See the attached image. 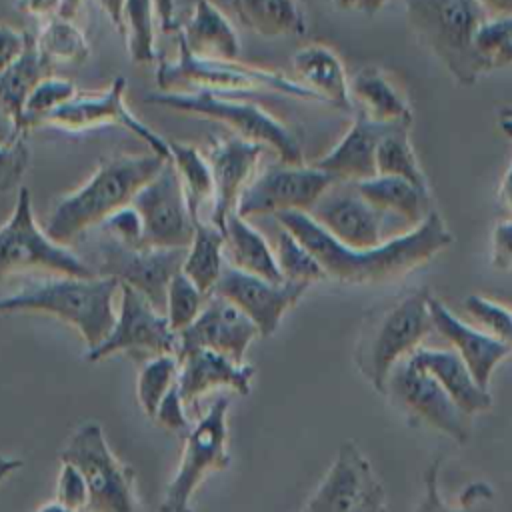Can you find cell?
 <instances>
[{
	"label": "cell",
	"mask_w": 512,
	"mask_h": 512,
	"mask_svg": "<svg viewBox=\"0 0 512 512\" xmlns=\"http://www.w3.org/2000/svg\"><path fill=\"white\" fill-rule=\"evenodd\" d=\"M386 2H390V0H362V2H360V10L372 14V12L380 10Z\"/></svg>",
	"instance_id": "cell-62"
},
{
	"label": "cell",
	"mask_w": 512,
	"mask_h": 512,
	"mask_svg": "<svg viewBox=\"0 0 512 512\" xmlns=\"http://www.w3.org/2000/svg\"><path fill=\"white\" fill-rule=\"evenodd\" d=\"M376 480L360 446L354 440H344L326 476L300 512H350Z\"/></svg>",
	"instance_id": "cell-22"
},
{
	"label": "cell",
	"mask_w": 512,
	"mask_h": 512,
	"mask_svg": "<svg viewBox=\"0 0 512 512\" xmlns=\"http://www.w3.org/2000/svg\"><path fill=\"white\" fill-rule=\"evenodd\" d=\"M50 70L52 66L42 58L36 46V36L30 34L28 46L22 56L0 72V108L14 114L24 126V104L36 84L52 74Z\"/></svg>",
	"instance_id": "cell-32"
},
{
	"label": "cell",
	"mask_w": 512,
	"mask_h": 512,
	"mask_svg": "<svg viewBox=\"0 0 512 512\" xmlns=\"http://www.w3.org/2000/svg\"><path fill=\"white\" fill-rule=\"evenodd\" d=\"M60 462L82 472L88 486V512H138L134 472L112 454L100 424H80L60 452Z\"/></svg>",
	"instance_id": "cell-9"
},
{
	"label": "cell",
	"mask_w": 512,
	"mask_h": 512,
	"mask_svg": "<svg viewBox=\"0 0 512 512\" xmlns=\"http://www.w3.org/2000/svg\"><path fill=\"white\" fill-rule=\"evenodd\" d=\"M60 2L62 0H16L14 6L18 12L22 14H28V16H34L42 22L58 16L60 12Z\"/></svg>",
	"instance_id": "cell-51"
},
{
	"label": "cell",
	"mask_w": 512,
	"mask_h": 512,
	"mask_svg": "<svg viewBox=\"0 0 512 512\" xmlns=\"http://www.w3.org/2000/svg\"><path fill=\"white\" fill-rule=\"evenodd\" d=\"M224 234L210 222L196 220L194 238L186 250L182 272L200 292L210 296L224 270Z\"/></svg>",
	"instance_id": "cell-33"
},
{
	"label": "cell",
	"mask_w": 512,
	"mask_h": 512,
	"mask_svg": "<svg viewBox=\"0 0 512 512\" xmlns=\"http://www.w3.org/2000/svg\"><path fill=\"white\" fill-rule=\"evenodd\" d=\"M78 94L76 84L72 80L60 76H46L42 78L36 88L30 92L24 104V128L40 124L50 112L60 108L62 104L70 102Z\"/></svg>",
	"instance_id": "cell-42"
},
{
	"label": "cell",
	"mask_w": 512,
	"mask_h": 512,
	"mask_svg": "<svg viewBox=\"0 0 512 512\" xmlns=\"http://www.w3.org/2000/svg\"><path fill=\"white\" fill-rule=\"evenodd\" d=\"M180 362L176 354H162L150 358L138 374V404L142 412L152 420L164 396L178 384Z\"/></svg>",
	"instance_id": "cell-38"
},
{
	"label": "cell",
	"mask_w": 512,
	"mask_h": 512,
	"mask_svg": "<svg viewBox=\"0 0 512 512\" xmlns=\"http://www.w3.org/2000/svg\"><path fill=\"white\" fill-rule=\"evenodd\" d=\"M36 512H74V510L68 508V506H64V504H60L58 500H54V502H46V504L40 506Z\"/></svg>",
	"instance_id": "cell-61"
},
{
	"label": "cell",
	"mask_w": 512,
	"mask_h": 512,
	"mask_svg": "<svg viewBox=\"0 0 512 512\" xmlns=\"http://www.w3.org/2000/svg\"><path fill=\"white\" fill-rule=\"evenodd\" d=\"M84 512H88V510H84Z\"/></svg>",
	"instance_id": "cell-64"
},
{
	"label": "cell",
	"mask_w": 512,
	"mask_h": 512,
	"mask_svg": "<svg viewBox=\"0 0 512 512\" xmlns=\"http://www.w3.org/2000/svg\"><path fill=\"white\" fill-rule=\"evenodd\" d=\"M156 10L152 0H126L118 32L124 36L128 56L134 64L154 60V26Z\"/></svg>",
	"instance_id": "cell-37"
},
{
	"label": "cell",
	"mask_w": 512,
	"mask_h": 512,
	"mask_svg": "<svg viewBox=\"0 0 512 512\" xmlns=\"http://www.w3.org/2000/svg\"><path fill=\"white\" fill-rule=\"evenodd\" d=\"M310 216L340 244L352 250H370L384 242L382 218L352 182H336L316 202Z\"/></svg>",
	"instance_id": "cell-18"
},
{
	"label": "cell",
	"mask_w": 512,
	"mask_h": 512,
	"mask_svg": "<svg viewBox=\"0 0 512 512\" xmlns=\"http://www.w3.org/2000/svg\"><path fill=\"white\" fill-rule=\"evenodd\" d=\"M130 206L142 220L144 246H190L196 232V220L190 212L186 192L172 162H166L160 172L140 188Z\"/></svg>",
	"instance_id": "cell-12"
},
{
	"label": "cell",
	"mask_w": 512,
	"mask_h": 512,
	"mask_svg": "<svg viewBox=\"0 0 512 512\" xmlns=\"http://www.w3.org/2000/svg\"><path fill=\"white\" fill-rule=\"evenodd\" d=\"M392 128L396 126H382L358 114L338 144L318 158L314 166L330 174L336 182L356 184L368 180L378 174L376 150L384 134Z\"/></svg>",
	"instance_id": "cell-24"
},
{
	"label": "cell",
	"mask_w": 512,
	"mask_h": 512,
	"mask_svg": "<svg viewBox=\"0 0 512 512\" xmlns=\"http://www.w3.org/2000/svg\"><path fill=\"white\" fill-rule=\"evenodd\" d=\"M488 18L512 16V0H478Z\"/></svg>",
	"instance_id": "cell-55"
},
{
	"label": "cell",
	"mask_w": 512,
	"mask_h": 512,
	"mask_svg": "<svg viewBox=\"0 0 512 512\" xmlns=\"http://www.w3.org/2000/svg\"><path fill=\"white\" fill-rule=\"evenodd\" d=\"M30 34L8 24H0V72L14 64L26 50Z\"/></svg>",
	"instance_id": "cell-49"
},
{
	"label": "cell",
	"mask_w": 512,
	"mask_h": 512,
	"mask_svg": "<svg viewBox=\"0 0 512 512\" xmlns=\"http://www.w3.org/2000/svg\"><path fill=\"white\" fill-rule=\"evenodd\" d=\"M220 230L224 234V258L230 266L270 282H284L274 250L244 216L228 214Z\"/></svg>",
	"instance_id": "cell-30"
},
{
	"label": "cell",
	"mask_w": 512,
	"mask_h": 512,
	"mask_svg": "<svg viewBox=\"0 0 512 512\" xmlns=\"http://www.w3.org/2000/svg\"><path fill=\"white\" fill-rule=\"evenodd\" d=\"M490 260L496 270H512V218L502 220L492 228L490 236Z\"/></svg>",
	"instance_id": "cell-48"
},
{
	"label": "cell",
	"mask_w": 512,
	"mask_h": 512,
	"mask_svg": "<svg viewBox=\"0 0 512 512\" xmlns=\"http://www.w3.org/2000/svg\"><path fill=\"white\" fill-rule=\"evenodd\" d=\"M350 96L358 102L360 114L382 126L410 128L412 108L394 84L374 66L360 68L350 80Z\"/></svg>",
	"instance_id": "cell-28"
},
{
	"label": "cell",
	"mask_w": 512,
	"mask_h": 512,
	"mask_svg": "<svg viewBox=\"0 0 512 512\" xmlns=\"http://www.w3.org/2000/svg\"><path fill=\"white\" fill-rule=\"evenodd\" d=\"M464 308L482 326L484 332L512 348V310L478 294H470L464 300Z\"/></svg>",
	"instance_id": "cell-43"
},
{
	"label": "cell",
	"mask_w": 512,
	"mask_h": 512,
	"mask_svg": "<svg viewBox=\"0 0 512 512\" xmlns=\"http://www.w3.org/2000/svg\"><path fill=\"white\" fill-rule=\"evenodd\" d=\"M274 254H276L280 274L288 282H298V284L310 286L312 282L326 278L324 270L320 268V264L312 256V252L284 228L278 234Z\"/></svg>",
	"instance_id": "cell-39"
},
{
	"label": "cell",
	"mask_w": 512,
	"mask_h": 512,
	"mask_svg": "<svg viewBox=\"0 0 512 512\" xmlns=\"http://www.w3.org/2000/svg\"><path fill=\"white\" fill-rule=\"evenodd\" d=\"M102 230L106 232V236L128 244V246H144L142 238H144V230H142V220L138 216V212L132 206H126L118 212H114L108 220H104Z\"/></svg>",
	"instance_id": "cell-45"
},
{
	"label": "cell",
	"mask_w": 512,
	"mask_h": 512,
	"mask_svg": "<svg viewBox=\"0 0 512 512\" xmlns=\"http://www.w3.org/2000/svg\"><path fill=\"white\" fill-rule=\"evenodd\" d=\"M410 358L420 364L448 392V396L470 416L492 408L494 400L470 374L464 360L454 350L418 348Z\"/></svg>",
	"instance_id": "cell-25"
},
{
	"label": "cell",
	"mask_w": 512,
	"mask_h": 512,
	"mask_svg": "<svg viewBox=\"0 0 512 512\" xmlns=\"http://www.w3.org/2000/svg\"><path fill=\"white\" fill-rule=\"evenodd\" d=\"M354 186L376 212L398 216L412 228L422 224L434 212L430 190H422L404 178L376 174Z\"/></svg>",
	"instance_id": "cell-29"
},
{
	"label": "cell",
	"mask_w": 512,
	"mask_h": 512,
	"mask_svg": "<svg viewBox=\"0 0 512 512\" xmlns=\"http://www.w3.org/2000/svg\"><path fill=\"white\" fill-rule=\"evenodd\" d=\"M124 2H126V0H98V4L102 6V10H104L106 16L110 18V22L116 26V30L120 28V22H122Z\"/></svg>",
	"instance_id": "cell-57"
},
{
	"label": "cell",
	"mask_w": 512,
	"mask_h": 512,
	"mask_svg": "<svg viewBox=\"0 0 512 512\" xmlns=\"http://www.w3.org/2000/svg\"><path fill=\"white\" fill-rule=\"evenodd\" d=\"M376 170L384 176L404 178L422 190H430L416 152L408 138V128H392L384 134L376 150Z\"/></svg>",
	"instance_id": "cell-36"
},
{
	"label": "cell",
	"mask_w": 512,
	"mask_h": 512,
	"mask_svg": "<svg viewBox=\"0 0 512 512\" xmlns=\"http://www.w3.org/2000/svg\"><path fill=\"white\" fill-rule=\"evenodd\" d=\"M188 248L128 246L110 236L98 244V276L114 278L138 290L158 312L166 314L172 278L182 270Z\"/></svg>",
	"instance_id": "cell-11"
},
{
	"label": "cell",
	"mask_w": 512,
	"mask_h": 512,
	"mask_svg": "<svg viewBox=\"0 0 512 512\" xmlns=\"http://www.w3.org/2000/svg\"><path fill=\"white\" fill-rule=\"evenodd\" d=\"M178 362V390L184 404H194L200 396L216 388H230L244 396L250 392V384L256 374L252 364H238L208 348L182 350L178 352Z\"/></svg>",
	"instance_id": "cell-23"
},
{
	"label": "cell",
	"mask_w": 512,
	"mask_h": 512,
	"mask_svg": "<svg viewBox=\"0 0 512 512\" xmlns=\"http://www.w3.org/2000/svg\"><path fill=\"white\" fill-rule=\"evenodd\" d=\"M266 146L244 140L240 136L218 140L206 150V160L214 180V200L210 210V224L222 228L228 214L236 212L238 200L252 182L256 166Z\"/></svg>",
	"instance_id": "cell-20"
},
{
	"label": "cell",
	"mask_w": 512,
	"mask_h": 512,
	"mask_svg": "<svg viewBox=\"0 0 512 512\" xmlns=\"http://www.w3.org/2000/svg\"><path fill=\"white\" fill-rule=\"evenodd\" d=\"M428 308L434 330L452 344L454 352L464 360L474 380L488 390L494 370L512 354V348L482 328H474L460 320L444 302L432 294L428 298Z\"/></svg>",
	"instance_id": "cell-21"
},
{
	"label": "cell",
	"mask_w": 512,
	"mask_h": 512,
	"mask_svg": "<svg viewBox=\"0 0 512 512\" xmlns=\"http://www.w3.org/2000/svg\"><path fill=\"white\" fill-rule=\"evenodd\" d=\"M170 162L154 152L122 154L104 160L76 190L62 196L50 210L44 232L62 246H70L88 228L102 224L114 212L132 204L140 188Z\"/></svg>",
	"instance_id": "cell-2"
},
{
	"label": "cell",
	"mask_w": 512,
	"mask_h": 512,
	"mask_svg": "<svg viewBox=\"0 0 512 512\" xmlns=\"http://www.w3.org/2000/svg\"><path fill=\"white\" fill-rule=\"evenodd\" d=\"M332 184H336V180L314 164L292 166L280 162L252 178L238 200L236 212L246 220L258 214H278L288 210L310 214Z\"/></svg>",
	"instance_id": "cell-14"
},
{
	"label": "cell",
	"mask_w": 512,
	"mask_h": 512,
	"mask_svg": "<svg viewBox=\"0 0 512 512\" xmlns=\"http://www.w3.org/2000/svg\"><path fill=\"white\" fill-rule=\"evenodd\" d=\"M428 298V290L404 296L384 310V314L368 328V334L360 338L356 364L376 392L386 394L392 370L414 354L434 328Z\"/></svg>",
	"instance_id": "cell-6"
},
{
	"label": "cell",
	"mask_w": 512,
	"mask_h": 512,
	"mask_svg": "<svg viewBox=\"0 0 512 512\" xmlns=\"http://www.w3.org/2000/svg\"><path fill=\"white\" fill-rule=\"evenodd\" d=\"M126 78L118 76L102 92H78L70 102L62 104L50 112L40 124L60 128L66 132H82L102 124L122 126L134 136H138L150 152L170 160V146L158 132L146 126L136 114L130 112L124 100Z\"/></svg>",
	"instance_id": "cell-15"
},
{
	"label": "cell",
	"mask_w": 512,
	"mask_h": 512,
	"mask_svg": "<svg viewBox=\"0 0 512 512\" xmlns=\"http://www.w3.org/2000/svg\"><path fill=\"white\" fill-rule=\"evenodd\" d=\"M438 474H440V458H436L424 476V496L416 508V512H456L452 510L440 494V484H438Z\"/></svg>",
	"instance_id": "cell-50"
},
{
	"label": "cell",
	"mask_w": 512,
	"mask_h": 512,
	"mask_svg": "<svg viewBox=\"0 0 512 512\" xmlns=\"http://www.w3.org/2000/svg\"><path fill=\"white\" fill-rule=\"evenodd\" d=\"M386 394H390L410 416L430 428L450 436L456 442H466L470 436V420L448 392L410 356L402 360L388 376Z\"/></svg>",
	"instance_id": "cell-16"
},
{
	"label": "cell",
	"mask_w": 512,
	"mask_h": 512,
	"mask_svg": "<svg viewBox=\"0 0 512 512\" xmlns=\"http://www.w3.org/2000/svg\"><path fill=\"white\" fill-rule=\"evenodd\" d=\"M256 336H260L256 324L236 304L212 292L198 318L178 334V352L208 348L244 364L246 350Z\"/></svg>",
	"instance_id": "cell-19"
},
{
	"label": "cell",
	"mask_w": 512,
	"mask_h": 512,
	"mask_svg": "<svg viewBox=\"0 0 512 512\" xmlns=\"http://www.w3.org/2000/svg\"><path fill=\"white\" fill-rule=\"evenodd\" d=\"M26 128L8 110L0 108V146H14L24 138Z\"/></svg>",
	"instance_id": "cell-52"
},
{
	"label": "cell",
	"mask_w": 512,
	"mask_h": 512,
	"mask_svg": "<svg viewBox=\"0 0 512 512\" xmlns=\"http://www.w3.org/2000/svg\"><path fill=\"white\" fill-rule=\"evenodd\" d=\"M410 30L436 56L452 78L474 84L486 74L476 52V34L486 22L478 0H402Z\"/></svg>",
	"instance_id": "cell-4"
},
{
	"label": "cell",
	"mask_w": 512,
	"mask_h": 512,
	"mask_svg": "<svg viewBox=\"0 0 512 512\" xmlns=\"http://www.w3.org/2000/svg\"><path fill=\"white\" fill-rule=\"evenodd\" d=\"M238 20L264 38L304 36L306 14L298 0H230Z\"/></svg>",
	"instance_id": "cell-31"
},
{
	"label": "cell",
	"mask_w": 512,
	"mask_h": 512,
	"mask_svg": "<svg viewBox=\"0 0 512 512\" xmlns=\"http://www.w3.org/2000/svg\"><path fill=\"white\" fill-rule=\"evenodd\" d=\"M274 218L312 252L326 278L352 286L400 280L452 244V234L436 210L416 228L370 250H352L340 244L308 212L288 210Z\"/></svg>",
	"instance_id": "cell-1"
},
{
	"label": "cell",
	"mask_w": 512,
	"mask_h": 512,
	"mask_svg": "<svg viewBox=\"0 0 512 512\" xmlns=\"http://www.w3.org/2000/svg\"><path fill=\"white\" fill-rule=\"evenodd\" d=\"M338 8L342 10H348V8H360V2L362 0H332Z\"/></svg>",
	"instance_id": "cell-63"
},
{
	"label": "cell",
	"mask_w": 512,
	"mask_h": 512,
	"mask_svg": "<svg viewBox=\"0 0 512 512\" xmlns=\"http://www.w3.org/2000/svg\"><path fill=\"white\" fill-rule=\"evenodd\" d=\"M84 2H86V0H62V2H60V12H58V16L68 18V20H74V16L78 14V10H80V6H82Z\"/></svg>",
	"instance_id": "cell-59"
},
{
	"label": "cell",
	"mask_w": 512,
	"mask_h": 512,
	"mask_svg": "<svg viewBox=\"0 0 512 512\" xmlns=\"http://www.w3.org/2000/svg\"><path fill=\"white\" fill-rule=\"evenodd\" d=\"M154 10H156V20L158 26L164 34H178L180 24L176 20V10H174V0H152Z\"/></svg>",
	"instance_id": "cell-54"
},
{
	"label": "cell",
	"mask_w": 512,
	"mask_h": 512,
	"mask_svg": "<svg viewBox=\"0 0 512 512\" xmlns=\"http://www.w3.org/2000/svg\"><path fill=\"white\" fill-rule=\"evenodd\" d=\"M180 338L170 328L166 314L158 312L138 290L120 284V308L110 334L96 348L86 352L88 362L104 360L118 352L128 354H176Z\"/></svg>",
	"instance_id": "cell-13"
},
{
	"label": "cell",
	"mask_w": 512,
	"mask_h": 512,
	"mask_svg": "<svg viewBox=\"0 0 512 512\" xmlns=\"http://www.w3.org/2000/svg\"><path fill=\"white\" fill-rule=\"evenodd\" d=\"M146 102L184 114H196L218 120L232 128L240 138L258 142L280 158L284 164H304L302 148L296 136L270 112L254 102L230 98L214 92H150Z\"/></svg>",
	"instance_id": "cell-7"
},
{
	"label": "cell",
	"mask_w": 512,
	"mask_h": 512,
	"mask_svg": "<svg viewBox=\"0 0 512 512\" xmlns=\"http://www.w3.org/2000/svg\"><path fill=\"white\" fill-rule=\"evenodd\" d=\"M184 400L180 396L178 384L164 396V400L160 402L156 414H154V422L170 432H188V418L184 412Z\"/></svg>",
	"instance_id": "cell-47"
},
{
	"label": "cell",
	"mask_w": 512,
	"mask_h": 512,
	"mask_svg": "<svg viewBox=\"0 0 512 512\" xmlns=\"http://www.w3.org/2000/svg\"><path fill=\"white\" fill-rule=\"evenodd\" d=\"M498 198L504 204V208L508 210V214L512 216V162L506 168L502 180H500V188H498Z\"/></svg>",
	"instance_id": "cell-56"
},
{
	"label": "cell",
	"mask_w": 512,
	"mask_h": 512,
	"mask_svg": "<svg viewBox=\"0 0 512 512\" xmlns=\"http://www.w3.org/2000/svg\"><path fill=\"white\" fill-rule=\"evenodd\" d=\"M120 282L106 276H52L0 298V314L40 312L78 330L88 350L102 344L116 322L114 298Z\"/></svg>",
	"instance_id": "cell-3"
},
{
	"label": "cell",
	"mask_w": 512,
	"mask_h": 512,
	"mask_svg": "<svg viewBox=\"0 0 512 512\" xmlns=\"http://www.w3.org/2000/svg\"><path fill=\"white\" fill-rule=\"evenodd\" d=\"M50 272L54 276H98L68 246L56 244L38 226L28 188H18L12 216L0 226V278L18 272Z\"/></svg>",
	"instance_id": "cell-8"
},
{
	"label": "cell",
	"mask_w": 512,
	"mask_h": 512,
	"mask_svg": "<svg viewBox=\"0 0 512 512\" xmlns=\"http://www.w3.org/2000/svg\"><path fill=\"white\" fill-rule=\"evenodd\" d=\"M208 296L196 288V284L180 270L170 286L166 296V318L170 328L180 334L186 330L202 312Z\"/></svg>",
	"instance_id": "cell-40"
},
{
	"label": "cell",
	"mask_w": 512,
	"mask_h": 512,
	"mask_svg": "<svg viewBox=\"0 0 512 512\" xmlns=\"http://www.w3.org/2000/svg\"><path fill=\"white\" fill-rule=\"evenodd\" d=\"M56 500L74 512H84L88 506V486L82 476V472L68 464H60V474H58V486H56Z\"/></svg>",
	"instance_id": "cell-44"
},
{
	"label": "cell",
	"mask_w": 512,
	"mask_h": 512,
	"mask_svg": "<svg viewBox=\"0 0 512 512\" xmlns=\"http://www.w3.org/2000/svg\"><path fill=\"white\" fill-rule=\"evenodd\" d=\"M22 468V460L20 458H6V456H0V484L6 476H10L12 472L20 470Z\"/></svg>",
	"instance_id": "cell-58"
},
{
	"label": "cell",
	"mask_w": 512,
	"mask_h": 512,
	"mask_svg": "<svg viewBox=\"0 0 512 512\" xmlns=\"http://www.w3.org/2000/svg\"><path fill=\"white\" fill-rule=\"evenodd\" d=\"M350 512H386V498H384V488H382L380 480H376L366 490V494L360 498V502Z\"/></svg>",
	"instance_id": "cell-53"
},
{
	"label": "cell",
	"mask_w": 512,
	"mask_h": 512,
	"mask_svg": "<svg viewBox=\"0 0 512 512\" xmlns=\"http://www.w3.org/2000/svg\"><path fill=\"white\" fill-rule=\"evenodd\" d=\"M168 146L170 162L174 164L180 176L190 212L194 220H200L202 206L212 204L214 200V180L206 154H202L196 146L178 140H168Z\"/></svg>",
	"instance_id": "cell-34"
},
{
	"label": "cell",
	"mask_w": 512,
	"mask_h": 512,
	"mask_svg": "<svg viewBox=\"0 0 512 512\" xmlns=\"http://www.w3.org/2000/svg\"><path fill=\"white\" fill-rule=\"evenodd\" d=\"M36 46L52 68L56 64H80L90 54L84 32L74 24V20L62 16L42 22L36 36Z\"/></svg>",
	"instance_id": "cell-35"
},
{
	"label": "cell",
	"mask_w": 512,
	"mask_h": 512,
	"mask_svg": "<svg viewBox=\"0 0 512 512\" xmlns=\"http://www.w3.org/2000/svg\"><path fill=\"white\" fill-rule=\"evenodd\" d=\"M194 56L238 60L240 40L230 20L210 0H198L176 34Z\"/></svg>",
	"instance_id": "cell-26"
},
{
	"label": "cell",
	"mask_w": 512,
	"mask_h": 512,
	"mask_svg": "<svg viewBox=\"0 0 512 512\" xmlns=\"http://www.w3.org/2000/svg\"><path fill=\"white\" fill-rule=\"evenodd\" d=\"M156 86L160 92H214L224 96L230 92H280L292 98L320 102L302 82L278 70L244 64L240 60L200 58L180 42L176 58L158 62Z\"/></svg>",
	"instance_id": "cell-5"
},
{
	"label": "cell",
	"mask_w": 512,
	"mask_h": 512,
	"mask_svg": "<svg viewBox=\"0 0 512 512\" xmlns=\"http://www.w3.org/2000/svg\"><path fill=\"white\" fill-rule=\"evenodd\" d=\"M230 398H216L208 412L186 432L184 450L174 478L166 486L160 502V512H192V494L208 472L226 470L230 464L228 454V416Z\"/></svg>",
	"instance_id": "cell-10"
},
{
	"label": "cell",
	"mask_w": 512,
	"mask_h": 512,
	"mask_svg": "<svg viewBox=\"0 0 512 512\" xmlns=\"http://www.w3.org/2000/svg\"><path fill=\"white\" fill-rule=\"evenodd\" d=\"M308 290V284L270 282L266 278L242 272L230 264L224 266L214 294L236 304L258 328L260 336L268 338L280 326L284 314L298 304Z\"/></svg>",
	"instance_id": "cell-17"
},
{
	"label": "cell",
	"mask_w": 512,
	"mask_h": 512,
	"mask_svg": "<svg viewBox=\"0 0 512 512\" xmlns=\"http://www.w3.org/2000/svg\"><path fill=\"white\" fill-rule=\"evenodd\" d=\"M498 124L502 128V132L512 140V108H504L498 114Z\"/></svg>",
	"instance_id": "cell-60"
},
{
	"label": "cell",
	"mask_w": 512,
	"mask_h": 512,
	"mask_svg": "<svg viewBox=\"0 0 512 512\" xmlns=\"http://www.w3.org/2000/svg\"><path fill=\"white\" fill-rule=\"evenodd\" d=\"M28 144L26 138L16 142L14 146H0V192H8L16 188L28 166Z\"/></svg>",
	"instance_id": "cell-46"
},
{
	"label": "cell",
	"mask_w": 512,
	"mask_h": 512,
	"mask_svg": "<svg viewBox=\"0 0 512 512\" xmlns=\"http://www.w3.org/2000/svg\"><path fill=\"white\" fill-rule=\"evenodd\" d=\"M476 52L484 70L504 68L512 64V16L486 18L476 34Z\"/></svg>",
	"instance_id": "cell-41"
},
{
	"label": "cell",
	"mask_w": 512,
	"mask_h": 512,
	"mask_svg": "<svg viewBox=\"0 0 512 512\" xmlns=\"http://www.w3.org/2000/svg\"><path fill=\"white\" fill-rule=\"evenodd\" d=\"M292 68L320 102H328L340 110H352L350 80L340 56L332 48L324 44H306L294 52Z\"/></svg>",
	"instance_id": "cell-27"
}]
</instances>
